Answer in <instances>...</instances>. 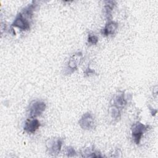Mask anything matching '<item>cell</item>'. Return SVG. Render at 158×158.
Returning a JSON list of instances; mask_svg holds the SVG:
<instances>
[{
  "label": "cell",
  "mask_w": 158,
  "mask_h": 158,
  "mask_svg": "<svg viewBox=\"0 0 158 158\" xmlns=\"http://www.w3.org/2000/svg\"><path fill=\"white\" fill-rule=\"evenodd\" d=\"M46 104L44 101L39 99L33 100L27 107V114L30 118H36L45 110Z\"/></svg>",
  "instance_id": "obj_1"
},
{
  "label": "cell",
  "mask_w": 158,
  "mask_h": 158,
  "mask_svg": "<svg viewBox=\"0 0 158 158\" xmlns=\"http://www.w3.org/2000/svg\"><path fill=\"white\" fill-rule=\"evenodd\" d=\"M81 154L84 157H102L101 153L94 149L93 146L83 148L81 151Z\"/></svg>",
  "instance_id": "obj_10"
},
{
  "label": "cell",
  "mask_w": 158,
  "mask_h": 158,
  "mask_svg": "<svg viewBox=\"0 0 158 158\" xmlns=\"http://www.w3.org/2000/svg\"><path fill=\"white\" fill-rule=\"evenodd\" d=\"M63 139L60 137L48 138L45 142V146L48 154L52 156H57L62 149Z\"/></svg>",
  "instance_id": "obj_2"
},
{
  "label": "cell",
  "mask_w": 158,
  "mask_h": 158,
  "mask_svg": "<svg viewBox=\"0 0 158 158\" xmlns=\"http://www.w3.org/2000/svg\"><path fill=\"white\" fill-rule=\"evenodd\" d=\"M84 73H85V75H87V76H89V75H90L91 74H94V73H95V71H94V70L91 69L89 68V65H88V67L86 68V70L84 72Z\"/></svg>",
  "instance_id": "obj_15"
},
{
  "label": "cell",
  "mask_w": 158,
  "mask_h": 158,
  "mask_svg": "<svg viewBox=\"0 0 158 158\" xmlns=\"http://www.w3.org/2000/svg\"><path fill=\"white\" fill-rule=\"evenodd\" d=\"M11 26L23 31H27L30 29V22L20 12L16 15Z\"/></svg>",
  "instance_id": "obj_7"
},
{
  "label": "cell",
  "mask_w": 158,
  "mask_h": 158,
  "mask_svg": "<svg viewBox=\"0 0 158 158\" xmlns=\"http://www.w3.org/2000/svg\"><path fill=\"white\" fill-rule=\"evenodd\" d=\"M131 99V96L129 97L128 93H125L123 91H117L112 99V104L120 109H123L128 103L129 100Z\"/></svg>",
  "instance_id": "obj_5"
},
{
  "label": "cell",
  "mask_w": 158,
  "mask_h": 158,
  "mask_svg": "<svg viewBox=\"0 0 158 158\" xmlns=\"http://www.w3.org/2000/svg\"><path fill=\"white\" fill-rule=\"evenodd\" d=\"M149 125H145L140 122H135L131 127V137L134 143L136 144L140 143L143 134L148 130Z\"/></svg>",
  "instance_id": "obj_3"
},
{
  "label": "cell",
  "mask_w": 158,
  "mask_h": 158,
  "mask_svg": "<svg viewBox=\"0 0 158 158\" xmlns=\"http://www.w3.org/2000/svg\"><path fill=\"white\" fill-rule=\"evenodd\" d=\"M80 127L85 130H91L96 127V122L92 113L86 112L83 114L78 121Z\"/></svg>",
  "instance_id": "obj_6"
},
{
  "label": "cell",
  "mask_w": 158,
  "mask_h": 158,
  "mask_svg": "<svg viewBox=\"0 0 158 158\" xmlns=\"http://www.w3.org/2000/svg\"><path fill=\"white\" fill-rule=\"evenodd\" d=\"M41 126L40 122L36 118H27L23 125V130L30 134L35 133Z\"/></svg>",
  "instance_id": "obj_8"
},
{
  "label": "cell",
  "mask_w": 158,
  "mask_h": 158,
  "mask_svg": "<svg viewBox=\"0 0 158 158\" xmlns=\"http://www.w3.org/2000/svg\"><path fill=\"white\" fill-rule=\"evenodd\" d=\"M83 59V56L81 52H77L74 53L69 58L65 67V73L70 74L77 70L78 66L81 63Z\"/></svg>",
  "instance_id": "obj_4"
},
{
  "label": "cell",
  "mask_w": 158,
  "mask_h": 158,
  "mask_svg": "<svg viewBox=\"0 0 158 158\" xmlns=\"http://www.w3.org/2000/svg\"><path fill=\"white\" fill-rule=\"evenodd\" d=\"M120 109L111 105V106L109 109V114H110L112 118H113L114 120H118L119 118H120L121 116V112Z\"/></svg>",
  "instance_id": "obj_12"
},
{
  "label": "cell",
  "mask_w": 158,
  "mask_h": 158,
  "mask_svg": "<svg viewBox=\"0 0 158 158\" xmlns=\"http://www.w3.org/2000/svg\"><path fill=\"white\" fill-rule=\"evenodd\" d=\"M115 1H107L104 4V14L107 20H111L112 10L115 6Z\"/></svg>",
  "instance_id": "obj_11"
},
{
  "label": "cell",
  "mask_w": 158,
  "mask_h": 158,
  "mask_svg": "<svg viewBox=\"0 0 158 158\" xmlns=\"http://www.w3.org/2000/svg\"><path fill=\"white\" fill-rule=\"evenodd\" d=\"M118 27L117 22L113 20H108L104 27L101 30V33L104 36H108L114 35Z\"/></svg>",
  "instance_id": "obj_9"
},
{
  "label": "cell",
  "mask_w": 158,
  "mask_h": 158,
  "mask_svg": "<svg viewBox=\"0 0 158 158\" xmlns=\"http://www.w3.org/2000/svg\"><path fill=\"white\" fill-rule=\"evenodd\" d=\"M65 154L68 157H73L75 156L77 154V152L74 148L72 146H67L65 149Z\"/></svg>",
  "instance_id": "obj_14"
},
{
  "label": "cell",
  "mask_w": 158,
  "mask_h": 158,
  "mask_svg": "<svg viewBox=\"0 0 158 158\" xmlns=\"http://www.w3.org/2000/svg\"><path fill=\"white\" fill-rule=\"evenodd\" d=\"M88 43L91 45H95L98 42V36L93 33H89L88 36Z\"/></svg>",
  "instance_id": "obj_13"
}]
</instances>
